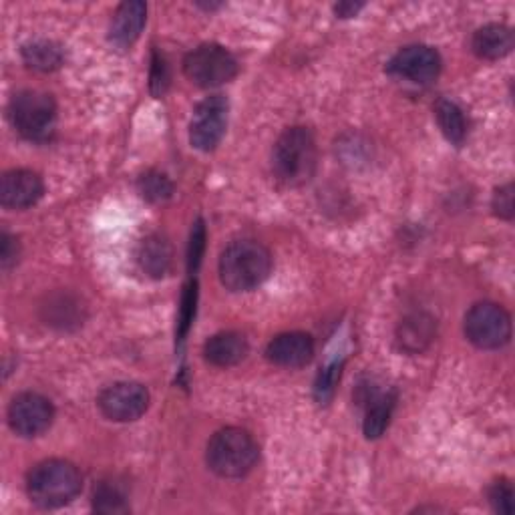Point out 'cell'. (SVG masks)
I'll return each instance as SVG.
<instances>
[{"label":"cell","instance_id":"obj_30","mask_svg":"<svg viewBox=\"0 0 515 515\" xmlns=\"http://www.w3.org/2000/svg\"><path fill=\"white\" fill-rule=\"evenodd\" d=\"M0 256H3V266L5 268H9L19 256V244L9 234H3V250H0Z\"/></svg>","mask_w":515,"mask_h":515},{"label":"cell","instance_id":"obj_14","mask_svg":"<svg viewBox=\"0 0 515 515\" xmlns=\"http://www.w3.org/2000/svg\"><path fill=\"white\" fill-rule=\"evenodd\" d=\"M248 355V342L240 332L214 334L204 345V357L210 365L228 369Z\"/></svg>","mask_w":515,"mask_h":515},{"label":"cell","instance_id":"obj_6","mask_svg":"<svg viewBox=\"0 0 515 515\" xmlns=\"http://www.w3.org/2000/svg\"><path fill=\"white\" fill-rule=\"evenodd\" d=\"M465 334L477 349H501L511 338V318L499 304L479 302L465 316Z\"/></svg>","mask_w":515,"mask_h":515},{"label":"cell","instance_id":"obj_25","mask_svg":"<svg viewBox=\"0 0 515 515\" xmlns=\"http://www.w3.org/2000/svg\"><path fill=\"white\" fill-rule=\"evenodd\" d=\"M493 210L503 220H511L513 218V186L511 184H505L499 190H495Z\"/></svg>","mask_w":515,"mask_h":515},{"label":"cell","instance_id":"obj_9","mask_svg":"<svg viewBox=\"0 0 515 515\" xmlns=\"http://www.w3.org/2000/svg\"><path fill=\"white\" fill-rule=\"evenodd\" d=\"M55 417L51 401L39 393H23L9 407V425L21 437H37L45 433Z\"/></svg>","mask_w":515,"mask_h":515},{"label":"cell","instance_id":"obj_7","mask_svg":"<svg viewBox=\"0 0 515 515\" xmlns=\"http://www.w3.org/2000/svg\"><path fill=\"white\" fill-rule=\"evenodd\" d=\"M186 77L198 87H220L238 75V61L220 45H202L184 61Z\"/></svg>","mask_w":515,"mask_h":515},{"label":"cell","instance_id":"obj_1","mask_svg":"<svg viewBox=\"0 0 515 515\" xmlns=\"http://www.w3.org/2000/svg\"><path fill=\"white\" fill-rule=\"evenodd\" d=\"M316 141L306 127L286 129L272 151L274 176L292 188L304 186L316 171Z\"/></svg>","mask_w":515,"mask_h":515},{"label":"cell","instance_id":"obj_5","mask_svg":"<svg viewBox=\"0 0 515 515\" xmlns=\"http://www.w3.org/2000/svg\"><path fill=\"white\" fill-rule=\"evenodd\" d=\"M15 129L29 141H47L55 131L57 105L51 95L41 91H21L9 107Z\"/></svg>","mask_w":515,"mask_h":515},{"label":"cell","instance_id":"obj_20","mask_svg":"<svg viewBox=\"0 0 515 515\" xmlns=\"http://www.w3.org/2000/svg\"><path fill=\"white\" fill-rule=\"evenodd\" d=\"M435 115H437V121H439V127L441 131L445 133V137L455 143V145H461L465 135H467V121H465V115L463 111L453 103V101H439L437 107H435Z\"/></svg>","mask_w":515,"mask_h":515},{"label":"cell","instance_id":"obj_26","mask_svg":"<svg viewBox=\"0 0 515 515\" xmlns=\"http://www.w3.org/2000/svg\"><path fill=\"white\" fill-rule=\"evenodd\" d=\"M204 246H206V228H204V222L198 220L192 230V242H190V270H198L202 262Z\"/></svg>","mask_w":515,"mask_h":515},{"label":"cell","instance_id":"obj_18","mask_svg":"<svg viewBox=\"0 0 515 515\" xmlns=\"http://www.w3.org/2000/svg\"><path fill=\"white\" fill-rule=\"evenodd\" d=\"M435 334V324L429 316L425 314H415L405 318L399 326V345L407 353H421L429 347V342L433 340Z\"/></svg>","mask_w":515,"mask_h":515},{"label":"cell","instance_id":"obj_28","mask_svg":"<svg viewBox=\"0 0 515 515\" xmlns=\"http://www.w3.org/2000/svg\"><path fill=\"white\" fill-rule=\"evenodd\" d=\"M167 83H169L167 65H165L163 57L155 55V57H153V69H151V91H153L155 95H163Z\"/></svg>","mask_w":515,"mask_h":515},{"label":"cell","instance_id":"obj_13","mask_svg":"<svg viewBox=\"0 0 515 515\" xmlns=\"http://www.w3.org/2000/svg\"><path fill=\"white\" fill-rule=\"evenodd\" d=\"M270 363L286 369H298L312 361L314 342L304 332H284L278 334L266 349Z\"/></svg>","mask_w":515,"mask_h":515},{"label":"cell","instance_id":"obj_3","mask_svg":"<svg viewBox=\"0 0 515 515\" xmlns=\"http://www.w3.org/2000/svg\"><path fill=\"white\" fill-rule=\"evenodd\" d=\"M27 491L31 501L43 509L63 507L81 491V473L69 461L47 459L29 473Z\"/></svg>","mask_w":515,"mask_h":515},{"label":"cell","instance_id":"obj_12","mask_svg":"<svg viewBox=\"0 0 515 515\" xmlns=\"http://www.w3.org/2000/svg\"><path fill=\"white\" fill-rule=\"evenodd\" d=\"M45 194L43 180L29 169H13L3 176L0 184V200L5 208L25 210L35 206Z\"/></svg>","mask_w":515,"mask_h":515},{"label":"cell","instance_id":"obj_31","mask_svg":"<svg viewBox=\"0 0 515 515\" xmlns=\"http://www.w3.org/2000/svg\"><path fill=\"white\" fill-rule=\"evenodd\" d=\"M363 9V5H353V3H349V5H338L336 7V13L340 15V17H353L357 11H361Z\"/></svg>","mask_w":515,"mask_h":515},{"label":"cell","instance_id":"obj_29","mask_svg":"<svg viewBox=\"0 0 515 515\" xmlns=\"http://www.w3.org/2000/svg\"><path fill=\"white\" fill-rule=\"evenodd\" d=\"M336 371H338V367L334 365V367H330V369L322 371V375L318 377V383H316V395H318V399H320V401H324V399H328V397L332 395L334 385H336V375H338Z\"/></svg>","mask_w":515,"mask_h":515},{"label":"cell","instance_id":"obj_10","mask_svg":"<svg viewBox=\"0 0 515 515\" xmlns=\"http://www.w3.org/2000/svg\"><path fill=\"white\" fill-rule=\"evenodd\" d=\"M149 407V393L139 383H115L99 395L101 413L117 423L139 419Z\"/></svg>","mask_w":515,"mask_h":515},{"label":"cell","instance_id":"obj_22","mask_svg":"<svg viewBox=\"0 0 515 515\" xmlns=\"http://www.w3.org/2000/svg\"><path fill=\"white\" fill-rule=\"evenodd\" d=\"M139 192L147 202L159 204L171 198L174 194V184L167 180V176L159 174V171H147L139 178Z\"/></svg>","mask_w":515,"mask_h":515},{"label":"cell","instance_id":"obj_21","mask_svg":"<svg viewBox=\"0 0 515 515\" xmlns=\"http://www.w3.org/2000/svg\"><path fill=\"white\" fill-rule=\"evenodd\" d=\"M395 407V395L385 393L379 397H373V403L367 409V419H365V435L369 439H377L385 433L391 413Z\"/></svg>","mask_w":515,"mask_h":515},{"label":"cell","instance_id":"obj_8","mask_svg":"<svg viewBox=\"0 0 515 515\" xmlns=\"http://www.w3.org/2000/svg\"><path fill=\"white\" fill-rule=\"evenodd\" d=\"M228 125V101L220 95L202 101L190 123V141L200 151L218 147Z\"/></svg>","mask_w":515,"mask_h":515},{"label":"cell","instance_id":"obj_2","mask_svg":"<svg viewBox=\"0 0 515 515\" xmlns=\"http://www.w3.org/2000/svg\"><path fill=\"white\" fill-rule=\"evenodd\" d=\"M272 270V256L256 240L232 242L220 258V280L232 292H248L260 286Z\"/></svg>","mask_w":515,"mask_h":515},{"label":"cell","instance_id":"obj_15","mask_svg":"<svg viewBox=\"0 0 515 515\" xmlns=\"http://www.w3.org/2000/svg\"><path fill=\"white\" fill-rule=\"evenodd\" d=\"M145 19H147V7L143 3H139V0H133V3H123L111 21L109 39L117 47L133 45L145 27Z\"/></svg>","mask_w":515,"mask_h":515},{"label":"cell","instance_id":"obj_24","mask_svg":"<svg viewBox=\"0 0 515 515\" xmlns=\"http://www.w3.org/2000/svg\"><path fill=\"white\" fill-rule=\"evenodd\" d=\"M513 499H515V493H513V487L509 481L499 479L489 487V503H491L493 511L505 513V515L513 513V509H515Z\"/></svg>","mask_w":515,"mask_h":515},{"label":"cell","instance_id":"obj_23","mask_svg":"<svg viewBox=\"0 0 515 515\" xmlns=\"http://www.w3.org/2000/svg\"><path fill=\"white\" fill-rule=\"evenodd\" d=\"M93 505L97 511L101 513H121L127 511V503H125V495L123 491L113 485V483H101L95 489L93 495Z\"/></svg>","mask_w":515,"mask_h":515},{"label":"cell","instance_id":"obj_11","mask_svg":"<svg viewBox=\"0 0 515 515\" xmlns=\"http://www.w3.org/2000/svg\"><path fill=\"white\" fill-rule=\"evenodd\" d=\"M441 57L435 49L425 45H411L401 49L389 63V73L411 83L427 85L439 77Z\"/></svg>","mask_w":515,"mask_h":515},{"label":"cell","instance_id":"obj_19","mask_svg":"<svg viewBox=\"0 0 515 515\" xmlns=\"http://www.w3.org/2000/svg\"><path fill=\"white\" fill-rule=\"evenodd\" d=\"M25 63L35 71H55L63 63V51L53 41H33L23 47Z\"/></svg>","mask_w":515,"mask_h":515},{"label":"cell","instance_id":"obj_17","mask_svg":"<svg viewBox=\"0 0 515 515\" xmlns=\"http://www.w3.org/2000/svg\"><path fill=\"white\" fill-rule=\"evenodd\" d=\"M471 47L477 57L487 61H497L511 53L513 33L505 25H485L473 35Z\"/></svg>","mask_w":515,"mask_h":515},{"label":"cell","instance_id":"obj_4","mask_svg":"<svg viewBox=\"0 0 515 515\" xmlns=\"http://www.w3.org/2000/svg\"><path fill=\"white\" fill-rule=\"evenodd\" d=\"M206 459L210 469L220 477H244L258 461V445L248 431L226 427L208 443Z\"/></svg>","mask_w":515,"mask_h":515},{"label":"cell","instance_id":"obj_27","mask_svg":"<svg viewBox=\"0 0 515 515\" xmlns=\"http://www.w3.org/2000/svg\"><path fill=\"white\" fill-rule=\"evenodd\" d=\"M188 292L184 294V302H182V318H180V338L186 336L190 324H192V318H194V312H196V284H190L186 288Z\"/></svg>","mask_w":515,"mask_h":515},{"label":"cell","instance_id":"obj_16","mask_svg":"<svg viewBox=\"0 0 515 515\" xmlns=\"http://www.w3.org/2000/svg\"><path fill=\"white\" fill-rule=\"evenodd\" d=\"M137 262L143 272L153 278L165 276L174 266V248L161 234H151L141 240L137 248Z\"/></svg>","mask_w":515,"mask_h":515}]
</instances>
